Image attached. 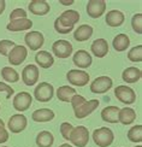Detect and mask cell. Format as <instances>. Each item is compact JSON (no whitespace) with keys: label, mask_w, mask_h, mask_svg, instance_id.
Wrapping results in <instances>:
<instances>
[{"label":"cell","mask_w":142,"mask_h":147,"mask_svg":"<svg viewBox=\"0 0 142 147\" xmlns=\"http://www.w3.org/2000/svg\"><path fill=\"white\" fill-rule=\"evenodd\" d=\"M94 144L99 147H108L114 141V134L107 127H101L93 133Z\"/></svg>","instance_id":"obj_1"},{"label":"cell","mask_w":142,"mask_h":147,"mask_svg":"<svg viewBox=\"0 0 142 147\" xmlns=\"http://www.w3.org/2000/svg\"><path fill=\"white\" fill-rule=\"evenodd\" d=\"M69 141L76 147H85L89 141V131L84 125H77L72 129Z\"/></svg>","instance_id":"obj_2"},{"label":"cell","mask_w":142,"mask_h":147,"mask_svg":"<svg viewBox=\"0 0 142 147\" xmlns=\"http://www.w3.org/2000/svg\"><path fill=\"white\" fill-rule=\"evenodd\" d=\"M54 95V88L48 82H40L34 90L35 99L40 102H48L52 100Z\"/></svg>","instance_id":"obj_3"},{"label":"cell","mask_w":142,"mask_h":147,"mask_svg":"<svg viewBox=\"0 0 142 147\" xmlns=\"http://www.w3.org/2000/svg\"><path fill=\"white\" fill-rule=\"evenodd\" d=\"M114 95L120 102L127 104V105H131L136 101V93L134 92V89L124 84L117 86L114 88Z\"/></svg>","instance_id":"obj_4"},{"label":"cell","mask_w":142,"mask_h":147,"mask_svg":"<svg viewBox=\"0 0 142 147\" xmlns=\"http://www.w3.org/2000/svg\"><path fill=\"white\" fill-rule=\"evenodd\" d=\"M73 51L72 44L67 40H57L52 45V52L54 53L55 57L59 59H66L69 58Z\"/></svg>","instance_id":"obj_5"},{"label":"cell","mask_w":142,"mask_h":147,"mask_svg":"<svg viewBox=\"0 0 142 147\" xmlns=\"http://www.w3.org/2000/svg\"><path fill=\"white\" fill-rule=\"evenodd\" d=\"M112 84H113V81H112V78L111 77H108V76H99L90 83L89 88H90L92 93L104 94V93H106V92H108L111 88H112Z\"/></svg>","instance_id":"obj_6"},{"label":"cell","mask_w":142,"mask_h":147,"mask_svg":"<svg viewBox=\"0 0 142 147\" xmlns=\"http://www.w3.org/2000/svg\"><path fill=\"white\" fill-rule=\"evenodd\" d=\"M66 78L69 83H71L72 86H77V87H83V86L88 84L90 80L88 72H85L83 70H78V69L69 70L66 74Z\"/></svg>","instance_id":"obj_7"},{"label":"cell","mask_w":142,"mask_h":147,"mask_svg":"<svg viewBox=\"0 0 142 147\" xmlns=\"http://www.w3.org/2000/svg\"><path fill=\"white\" fill-rule=\"evenodd\" d=\"M99 100L98 99H92L89 101H84L81 105H78L77 107L73 109V113H75V117L78 119L85 118L87 116H89L93 111L98 109L99 106Z\"/></svg>","instance_id":"obj_8"},{"label":"cell","mask_w":142,"mask_h":147,"mask_svg":"<svg viewBox=\"0 0 142 147\" xmlns=\"http://www.w3.org/2000/svg\"><path fill=\"white\" fill-rule=\"evenodd\" d=\"M32 104H33V96L28 92H20L18 94L15 95L13 101H12V105H13L15 110L21 112L27 111L32 106Z\"/></svg>","instance_id":"obj_9"},{"label":"cell","mask_w":142,"mask_h":147,"mask_svg":"<svg viewBox=\"0 0 142 147\" xmlns=\"http://www.w3.org/2000/svg\"><path fill=\"white\" fill-rule=\"evenodd\" d=\"M28 56V50L26 48V46L22 45H15V47L12 48L9 53V63L11 65H21L24 60H26Z\"/></svg>","instance_id":"obj_10"},{"label":"cell","mask_w":142,"mask_h":147,"mask_svg":"<svg viewBox=\"0 0 142 147\" xmlns=\"http://www.w3.org/2000/svg\"><path fill=\"white\" fill-rule=\"evenodd\" d=\"M27 125H28V121L23 113H16L13 116H11V118L9 119V123H7L9 130L13 134L22 133L27 128Z\"/></svg>","instance_id":"obj_11"},{"label":"cell","mask_w":142,"mask_h":147,"mask_svg":"<svg viewBox=\"0 0 142 147\" xmlns=\"http://www.w3.org/2000/svg\"><path fill=\"white\" fill-rule=\"evenodd\" d=\"M39 76H40L39 68L34 64H29L24 66L22 71V81L27 86H34L39 81Z\"/></svg>","instance_id":"obj_12"},{"label":"cell","mask_w":142,"mask_h":147,"mask_svg":"<svg viewBox=\"0 0 142 147\" xmlns=\"http://www.w3.org/2000/svg\"><path fill=\"white\" fill-rule=\"evenodd\" d=\"M24 42L30 48V51H38L44 45L45 38L40 32H30L24 36Z\"/></svg>","instance_id":"obj_13"},{"label":"cell","mask_w":142,"mask_h":147,"mask_svg":"<svg viewBox=\"0 0 142 147\" xmlns=\"http://www.w3.org/2000/svg\"><path fill=\"white\" fill-rule=\"evenodd\" d=\"M106 1L105 0H89L87 4V13L90 18H99L105 13Z\"/></svg>","instance_id":"obj_14"},{"label":"cell","mask_w":142,"mask_h":147,"mask_svg":"<svg viewBox=\"0 0 142 147\" xmlns=\"http://www.w3.org/2000/svg\"><path fill=\"white\" fill-rule=\"evenodd\" d=\"M57 20L61 26L67 27V28H73V26L79 21V13L75 10H66Z\"/></svg>","instance_id":"obj_15"},{"label":"cell","mask_w":142,"mask_h":147,"mask_svg":"<svg viewBox=\"0 0 142 147\" xmlns=\"http://www.w3.org/2000/svg\"><path fill=\"white\" fill-rule=\"evenodd\" d=\"M72 62L76 66L81 69H87L92 65L93 63V59H92V56L84 50H78L72 57Z\"/></svg>","instance_id":"obj_16"},{"label":"cell","mask_w":142,"mask_h":147,"mask_svg":"<svg viewBox=\"0 0 142 147\" xmlns=\"http://www.w3.org/2000/svg\"><path fill=\"white\" fill-rule=\"evenodd\" d=\"M28 9L35 16H45L51 10V6L45 0H33L29 3Z\"/></svg>","instance_id":"obj_17"},{"label":"cell","mask_w":142,"mask_h":147,"mask_svg":"<svg viewBox=\"0 0 142 147\" xmlns=\"http://www.w3.org/2000/svg\"><path fill=\"white\" fill-rule=\"evenodd\" d=\"M90 51L98 58H104L108 53V44L105 39H96L90 45Z\"/></svg>","instance_id":"obj_18"},{"label":"cell","mask_w":142,"mask_h":147,"mask_svg":"<svg viewBox=\"0 0 142 147\" xmlns=\"http://www.w3.org/2000/svg\"><path fill=\"white\" fill-rule=\"evenodd\" d=\"M33 27V22L29 18H21V20L10 21V23L6 26V29L10 32H26Z\"/></svg>","instance_id":"obj_19"},{"label":"cell","mask_w":142,"mask_h":147,"mask_svg":"<svg viewBox=\"0 0 142 147\" xmlns=\"http://www.w3.org/2000/svg\"><path fill=\"white\" fill-rule=\"evenodd\" d=\"M124 20H125V16L119 10H111L107 12L106 17H105V21H106L107 26L113 27V28L122 26L124 23Z\"/></svg>","instance_id":"obj_20"},{"label":"cell","mask_w":142,"mask_h":147,"mask_svg":"<svg viewBox=\"0 0 142 147\" xmlns=\"http://www.w3.org/2000/svg\"><path fill=\"white\" fill-rule=\"evenodd\" d=\"M141 77H142L141 70L135 68V66H129V68H127L122 72L123 81L127 83H136L141 80Z\"/></svg>","instance_id":"obj_21"},{"label":"cell","mask_w":142,"mask_h":147,"mask_svg":"<svg viewBox=\"0 0 142 147\" xmlns=\"http://www.w3.org/2000/svg\"><path fill=\"white\" fill-rule=\"evenodd\" d=\"M35 62L40 68L42 69H48L51 68L54 63V58L49 52L47 51H39L35 56Z\"/></svg>","instance_id":"obj_22"},{"label":"cell","mask_w":142,"mask_h":147,"mask_svg":"<svg viewBox=\"0 0 142 147\" xmlns=\"http://www.w3.org/2000/svg\"><path fill=\"white\" fill-rule=\"evenodd\" d=\"M93 35V27L88 26V24H82L79 26L75 33H73V39L78 42H83V41H87L92 38Z\"/></svg>","instance_id":"obj_23"},{"label":"cell","mask_w":142,"mask_h":147,"mask_svg":"<svg viewBox=\"0 0 142 147\" xmlns=\"http://www.w3.org/2000/svg\"><path fill=\"white\" fill-rule=\"evenodd\" d=\"M136 119V111L131 107H123L119 109L118 112V122H120L122 124L128 125L131 124Z\"/></svg>","instance_id":"obj_24"},{"label":"cell","mask_w":142,"mask_h":147,"mask_svg":"<svg viewBox=\"0 0 142 147\" xmlns=\"http://www.w3.org/2000/svg\"><path fill=\"white\" fill-rule=\"evenodd\" d=\"M118 112H119L118 106H113V105L106 106L101 111V119L107 122V123H117L118 122Z\"/></svg>","instance_id":"obj_25"},{"label":"cell","mask_w":142,"mask_h":147,"mask_svg":"<svg viewBox=\"0 0 142 147\" xmlns=\"http://www.w3.org/2000/svg\"><path fill=\"white\" fill-rule=\"evenodd\" d=\"M54 112L49 109H40L36 110L33 112L32 118L35 122H39V123H45V122H49L54 118Z\"/></svg>","instance_id":"obj_26"},{"label":"cell","mask_w":142,"mask_h":147,"mask_svg":"<svg viewBox=\"0 0 142 147\" xmlns=\"http://www.w3.org/2000/svg\"><path fill=\"white\" fill-rule=\"evenodd\" d=\"M112 46L117 52H124L130 46V39H129L127 34H118L117 36H114L112 41Z\"/></svg>","instance_id":"obj_27"},{"label":"cell","mask_w":142,"mask_h":147,"mask_svg":"<svg viewBox=\"0 0 142 147\" xmlns=\"http://www.w3.org/2000/svg\"><path fill=\"white\" fill-rule=\"evenodd\" d=\"M53 142H54V136L48 130H42L36 136V145H38V147H51Z\"/></svg>","instance_id":"obj_28"},{"label":"cell","mask_w":142,"mask_h":147,"mask_svg":"<svg viewBox=\"0 0 142 147\" xmlns=\"http://www.w3.org/2000/svg\"><path fill=\"white\" fill-rule=\"evenodd\" d=\"M76 94H77L76 90L73 89L72 87H69V86H61V87H59L57 89V98L63 102L71 101V99Z\"/></svg>","instance_id":"obj_29"},{"label":"cell","mask_w":142,"mask_h":147,"mask_svg":"<svg viewBox=\"0 0 142 147\" xmlns=\"http://www.w3.org/2000/svg\"><path fill=\"white\" fill-rule=\"evenodd\" d=\"M1 74V77L4 78V81L6 82H10V83H16L20 81V75H18V72L12 69L11 66H4L0 71Z\"/></svg>","instance_id":"obj_30"},{"label":"cell","mask_w":142,"mask_h":147,"mask_svg":"<svg viewBox=\"0 0 142 147\" xmlns=\"http://www.w3.org/2000/svg\"><path fill=\"white\" fill-rule=\"evenodd\" d=\"M127 136L131 142L140 144L142 141V125L137 124V125H134L133 128H130V130L128 131Z\"/></svg>","instance_id":"obj_31"},{"label":"cell","mask_w":142,"mask_h":147,"mask_svg":"<svg viewBox=\"0 0 142 147\" xmlns=\"http://www.w3.org/2000/svg\"><path fill=\"white\" fill-rule=\"evenodd\" d=\"M128 59L134 63H140L142 60V45L133 47L128 53Z\"/></svg>","instance_id":"obj_32"},{"label":"cell","mask_w":142,"mask_h":147,"mask_svg":"<svg viewBox=\"0 0 142 147\" xmlns=\"http://www.w3.org/2000/svg\"><path fill=\"white\" fill-rule=\"evenodd\" d=\"M131 27L136 34H142V13H136L131 18Z\"/></svg>","instance_id":"obj_33"},{"label":"cell","mask_w":142,"mask_h":147,"mask_svg":"<svg viewBox=\"0 0 142 147\" xmlns=\"http://www.w3.org/2000/svg\"><path fill=\"white\" fill-rule=\"evenodd\" d=\"M15 42L11 40H0V54L1 56H9L10 51L15 47Z\"/></svg>","instance_id":"obj_34"},{"label":"cell","mask_w":142,"mask_h":147,"mask_svg":"<svg viewBox=\"0 0 142 147\" xmlns=\"http://www.w3.org/2000/svg\"><path fill=\"white\" fill-rule=\"evenodd\" d=\"M72 129H73V127H72L71 123H69V122H64V123H61L60 124V134H61V136H63L65 140H69Z\"/></svg>","instance_id":"obj_35"},{"label":"cell","mask_w":142,"mask_h":147,"mask_svg":"<svg viewBox=\"0 0 142 147\" xmlns=\"http://www.w3.org/2000/svg\"><path fill=\"white\" fill-rule=\"evenodd\" d=\"M21 18H27V12L23 9H15L10 13V21L21 20Z\"/></svg>","instance_id":"obj_36"},{"label":"cell","mask_w":142,"mask_h":147,"mask_svg":"<svg viewBox=\"0 0 142 147\" xmlns=\"http://www.w3.org/2000/svg\"><path fill=\"white\" fill-rule=\"evenodd\" d=\"M72 29L73 28H67V27L61 26V24L58 22L57 18H55V21H54V30L57 33H59V34H69V33L72 32Z\"/></svg>","instance_id":"obj_37"},{"label":"cell","mask_w":142,"mask_h":147,"mask_svg":"<svg viewBox=\"0 0 142 147\" xmlns=\"http://www.w3.org/2000/svg\"><path fill=\"white\" fill-rule=\"evenodd\" d=\"M0 92H5L6 93V99H10L11 95L15 93L13 88H11L9 84H6L5 82H0Z\"/></svg>","instance_id":"obj_38"},{"label":"cell","mask_w":142,"mask_h":147,"mask_svg":"<svg viewBox=\"0 0 142 147\" xmlns=\"http://www.w3.org/2000/svg\"><path fill=\"white\" fill-rule=\"evenodd\" d=\"M9 140V131L5 129V127H0V144H4Z\"/></svg>","instance_id":"obj_39"},{"label":"cell","mask_w":142,"mask_h":147,"mask_svg":"<svg viewBox=\"0 0 142 147\" xmlns=\"http://www.w3.org/2000/svg\"><path fill=\"white\" fill-rule=\"evenodd\" d=\"M5 7H6V3L4 1V0H0V15L5 11Z\"/></svg>","instance_id":"obj_40"},{"label":"cell","mask_w":142,"mask_h":147,"mask_svg":"<svg viewBox=\"0 0 142 147\" xmlns=\"http://www.w3.org/2000/svg\"><path fill=\"white\" fill-rule=\"evenodd\" d=\"M59 3L63 4V5H72V4H73V0H69V1H65V0H60Z\"/></svg>","instance_id":"obj_41"},{"label":"cell","mask_w":142,"mask_h":147,"mask_svg":"<svg viewBox=\"0 0 142 147\" xmlns=\"http://www.w3.org/2000/svg\"><path fill=\"white\" fill-rule=\"evenodd\" d=\"M59 147H72L71 145H69V144H63V145H60Z\"/></svg>","instance_id":"obj_42"},{"label":"cell","mask_w":142,"mask_h":147,"mask_svg":"<svg viewBox=\"0 0 142 147\" xmlns=\"http://www.w3.org/2000/svg\"><path fill=\"white\" fill-rule=\"evenodd\" d=\"M0 127H5V123H4L3 119H0Z\"/></svg>","instance_id":"obj_43"},{"label":"cell","mask_w":142,"mask_h":147,"mask_svg":"<svg viewBox=\"0 0 142 147\" xmlns=\"http://www.w3.org/2000/svg\"><path fill=\"white\" fill-rule=\"evenodd\" d=\"M135 147H142V146H141V145H139V146H135Z\"/></svg>","instance_id":"obj_44"},{"label":"cell","mask_w":142,"mask_h":147,"mask_svg":"<svg viewBox=\"0 0 142 147\" xmlns=\"http://www.w3.org/2000/svg\"><path fill=\"white\" fill-rule=\"evenodd\" d=\"M4 147H7V146H4Z\"/></svg>","instance_id":"obj_45"}]
</instances>
